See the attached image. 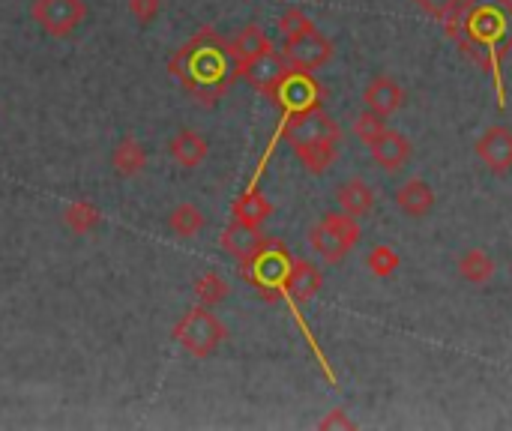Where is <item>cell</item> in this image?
I'll return each instance as SVG.
<instances>
[{
	"label": "cell",
	"mask_w": 512,
	"mask_h": 431,
	"mask_svg": "<svg viewBox=\"0 0 512 431\" xmlns=\"http://www.w3.org/2000/svg\"><path fill=\"white\" fill-rule=\"evenodd\" d=\"M168 69L183 90L204 105H216L237 78V63L231 60L228 42L210 27L177 48L168 60Z\"/></svg>",
	"instance_id": "obj_1"
},
{
	"label": "cell",
	"mask_w": 512,
	"mask_h": 431,
	"mask_svg": "<svg viewBox=\"0 0 512 431\" xmlns=\"http://www.w3.org/2000/svg\"><path fill=\"white\" fill-rule=\"evenodd\" d=\"M447 21L450 36L498 75L501 57L512 51V0H462Z\"/></svg>",
	"instance_id": "obj_2"
},
{
	"label": "cell",
	"mask_w": 512,
	"mask_h": 431,
	"mask_svg": "<svg viewBox=\"0 0 512 431\" xmlns=\"http://www.w3.org/2000/svg\"><path fill=\"white\" fill-rule=\"evenodd\" d=\"M174 339H177V345L186 351V354H192L195 360H207V357H213L219 348H222V342L228 339V330H225V324L213 315V309H207V306H195V309H189L177 324H174V333H171Z\"/></svg>",
	"instance_id": "obj_3"
},
{
	"label": "cell",
	"mask_w": 512,
	"mask_h": 431,
	"mask_svg": "<svg viewBox=\"0 0 512 431\" xmlns=\"http://www.w3.org/2000/svg\"><path fill=\"white\" fill-rule=\"evenodd\" d=\"M291 255L279 240H264V246L243 264V279L252 282L267 300L285 291V279L291 270Z\"/></svg>",
	"instance_id": "obj_4"
},
{
	"label": "cell",
	"mask_w": 512,
	"mask_h": 431,
	"mask_svg": "<svg viewBox=\"0 0 512 431\" xmlns=\"http://www.w3.org/2000/svg\"><path fill=\"white\" fill-rule=\"evenodd\" d=\"M282 54H285L291 69L315 72V69H321V66H327L333 60V42L315 24H309L306 30H300L294 36H285Z\"/></svg>",
	"instance_id": "obj_5"
},
{
	"label": "cell",
	"mask_w": 512,
	"mask_h": 431,
	"mask_svg": "<svg viewBox=\"0 0 512 431\" xmlns=\"http://www.w3.org/2000/svg\"><path fill=\"white\" fill-rule=\"evenodd\" d=\"M87 15L84 0H33L30 6V18L36 21V27L54 39L69 36Z\"/></svg>",
	"instance_id": "obj_6"
},
{
	"label": "cell",
	"mask_w": 512,
	"mask_h": 431,
	"mask_svg": "<svg viewBox=\"0 0 512 431\" xmlns=\"http://www.w3.org/2000/svg\"><path fill=\"white\" fill-rule=\"evenodd\" d=\"M288 72H291V66H288L285 54L276 51V48L258 54L255 60H249L246 66L237 69V75H240L252 90L264 93L267 99H276V93H279L282 81L288 78Z\"/></svg>",
	"instance_id": "obj_7"
},
{
	"label": "cell",
	"mask_w": 512,
	"mask_h": 431,
	"mask_svg": "<svg viewBox=\"0 0 512 431\" xmlns=\"http://www.w3.org/2000/svg\"><path fill=\"white\" fill-rule=\"evenodd\" d=\"M276 102L285 108V117L306 114V111L321 108V87L315 84V78H312L309 72L291 69L288 78L282 81L279 93H276Z\"/></svg>",
	"instance_id": "obj_8"
},
{
	"label": "cell",
	"mask_w": 512,
	"mask_h": 431,
	"mask_svg": "<svg viewBox=\"0 0 512 431\" xmlns=\"http://www.w3.org/2000/svg\"><path fill=\"white\" fill-rule=\"evenodd\" d=\"M477 156L495 174H507L512 168V132L507 126H489L477 141Z\"/></svg>",
	"instance_id": "obj_9"
},
{
	"label": "cell",
	"mask_w": 512,
	"mask_h": 431,
	"mask_svg": "<svg viewBox=\"0 0 512 431\" xmlns=\"http://www.w3.org/2000/svg\"><path fill=\"white\" fill-rule=\"evenodd\" d=\"M264 246V234L258 225H249V222H240L234 219L225 231H222V249L237 258L240 264H246L258 249Z\"/></svg>",
	"instance_id": "obj_10"
},
{
	"label": "cell",
	"mask_w": 512,
	"mask_h": 431,
	"mask_svg": "<svg viewBox=\"0 0 512 431\" xmlns=\"http://www.w3.org/2000/svg\"><path fill=\"white\" fill-rule=\"evenodd\" d=\"M324 288V273L312 261H294L285 279V294L294 303H309L318 291Z\"/></svg>",
	"instance_id": "obj_11"
},
{
	"label": "cell",
	"mask_w": 512,
	"mask_h": 431,
	"mask_svg": "<svg viewBox=\"0 0 512 431\" xmlns=\"http://www.w3.org/2000/svg\"><path fill=\"white\" fill-rule=\"evenodd\" d=\"M372 147V156H375V162L384 168V171H399V168H405V162L411 159V141L402 135V132H396V129H387L378 141H372L369 144Z\"/></svg>",
	"instance_id": "obj_12"
},
{
	"label": "cell",
	"mask_w": 512,
	"mask_h": 431,
	"mask_svg": "<svg viewBox=\"0 0 512 431\" xmlns=\"http://www.w3.org/2000/svg\"><path fill=\"white\" fill-rule=\"evenodd\" d=\"M363 99H366V108H372V111L390 117V114H396V111L405 105V90H402L390 75H378V78L369 81Z\"/></svg>",
	"instance_id": "obj_13"
},
{
	"label": "cell",
	"mask_w": 512,
	"mask_h": 431,
	"mask_svg": "<svg viewBox=\"0 0 512 431\" xmlns=\"http://www.w3.org/2000/svg\"><path fill=\"white\" fill-rule=\"evenodd\" d=\"M168 153L171 159L180 165V168H198L207 153H210V144L201 132L195 129H180L171 141H168Z\"/></svg>",
	"instance_id": "obj_14"
},
{
	"label": "cell",
	"mask_w": 512,
	"mask_h": 431,
	"mask_svg": "<svg viewBox=\"0 0 512 431\" xmlns=\"http://www.w3.org/2000/svg\"><path fill=\"white\" fill-rule=\"evenodd\" d=\"M273 48V42H270V36L258 27V24H246L231 42H228V51H231V60L237 63V69L240 66H246L249 60H255L258 54H264V51H270Z\"/></svg>",
	"instance_id": "obj_15"
},
{
	"label": "cell",
	"mask_w": 512,
	"mask_h": 431,
	"mask_svg": "<svg viewBox=\"0 0 512 431\" xmlns=\"http://www.w3.org/2000/svg\"><path fill=\"white\" fill-rule=\"evenodd\" d=\"M396 204L402 213L414 216V219H423L432 213L435 207V189L426 183V180H408L399 192H396Z\"/></svg>",
	"instance_id": "obj_16"
},
{
	"label": "cell",
	"mask_w": 512,
	"mask_h": 431,
	"mask_svg": "<svg viewBox=\"0 0 512 431\" xmlns=\"http://www.w3.org/2000/svg\"><path fill=\"white\" fill-rule=\"evenodd\" d=\"M111 165H114V171H117L120 177H135V174H141L144 165H147V150H144V144H141L138 138H132V135L120 138V141L114 144V150H111Z\"/></svg>",
	"instance_id": "obj_17"
},
{
	"label": "cell",
	"mask_w": 512,
	"mask_h": 431,
	"mask_svg": "<svg viewBox=\"0 0 512 431\" xmlns=\"http://www.w3.org/2000/svg\"><path fill=\"white\" fill-rule=\"evenodd\" d=\"M294 147V156L312 171V174H324L333 159H336V141L330 138H312V141H297L291 144Z\"/></svg>",
	"instance_id": "obj_18"
},
{
	"label": "cell",
	"mask_w": 512,
	"mask_h": 431,
	"mask_svg": "<svg viewBox=\"0 0 512 431\" xmlns=\"http://www.w3.org/2000/svg\"><path fill=\"white\" fill-rule=\"evenodd\" d=\"M309 243H312V249L324 258V261H330V264H339L348 252H351V246L333 231V228H327L324 222H318V225H312V231H309Z\"/></svg>",
	"instance_id": "obj_19"
},
{
	"label": "cell",
	"mask_w": 512,
	"mask_h": 431,
	"mask_svg": "<svg viewBox=\"0 0 512 431\" xmlns=\"http://www.w3.org/2000/svg\"><path fill=\"white\" fill-rule=\"evenodd\" d=\"M336 201H339V210H345L351 216H366L375 207V192L363 180H351V183L339 186Z\"/></svg>",
	"instance_id": "obj_20"
},
{
	"label": "cell",
	"mask_w": 512,
	"mask_h": 431,
	"mask_svg": "<svg viewBox=\"0 0 512 431\" xmlns=\"http://www.w3.org/2000/svg\"><path fill=\"white\" fill-rule=\"evenodd\" d=\"M273 216V204L258 192V189H246L237 201H234V219L249 222V225H264Z\"/></svg>",
	"instance_id": "obj_21"
},
{
	"label": "cell",
	"mask_w": 512,
	"mask_h": 431,
	"mask_svg": "<svg viewBox=\"0 0 512 431\" xmlns=\"http://www.w3.org/2000/svg\"><path fill=\"white\" fill-rule=\"evenodd\" d=\"M99 222H102V213H99V207L90 204V201H72V204L63 210V225H66L72 234H78V237L96 231Z\"/></svg>",
	"instance_id": "obj_22"
},
{
	"label": "cell",
	"mask_w": 512,
	"mask_h": 431,
	"mask_svg": "<svg viewBox=\"0 0 512 431\" xmlns=\"http://www.w3.org/2000/svg\"><path fill=\"white\" fill-rule=\"evenodd\" d=\"M459 276L471 285H486L495 276V261L483 249H468L459 258Z\"/></svg>",
	"instance_id": "obj_23"
},
{
	"label": "cell",
	"mask_w": 512,
	"mask_h": 431,
	"mask_svg": "<svg viewBox=\"0 0 512 431\" xmlns=\"http://www.w3.org/2000/svg\"><path fill=\"white\" fill-rule=\"evenodd\" d=\"M228 294H231V288H228V282H225L216 270H207V273L198 276V282H195V300H198L201 306H207V309H216L219 303H225Z\"/></svg>",
	"instance_id": "obj_24"
},
{
	"label": "cell",
	"mask_w": 512,
	"mask_h": 431,
	"mask_svg": "<svg viewBox=\"0 0 512 431\" xmlns=\"http://www.w3.org/2000/svg\"><path fill=\"white\" fill-rule=\"evenodd\" d=\"M204 213L195 207V204H177L174 210H171V216H168V228L177 234V237H195V234H201V228H204Z\"/></svg>",
	"instance_id": "obj_25"
},
{
	"label": "cell",
	"mask_w": 512,
	"mask_h": 431,
	"mask_svg": "<svg viewBox=\"0 0 512 431\" xmlns=\"http://www.w3.org/2000/svg\"><path fill=\"white\" fill-rule=\"evenodd\" d=\"M354 132H357V138H360L363 144H372V141H378V138L387 132V117L378 114V111H372V108H366V111L357 117Z\"/></svg>",
	"instance_id": "obj_26"
},
{
	"label": "cell",
	"mask_w": 512,
	"mask_h": 431,
	"mask_svg": "<svg viewBox=\"0 0 512 431\" xmlns=\"http://www.w3.org/2000/svg\"><path fill=\"white\" fill-rule=\"evenodd\" d=\"M327 228H333L351 249L360 243V225H357V219L351 216V213H345V210H339V213H324V219H321Z\"/></svg>",
	"instance_id": "obj_27"
},
{
	"label": "cell",
	"mask_w": 512,
	"mask_h": 431,
	"mask_svg": "<svg viewBox=\"0 0 512 431\" xmlns=\"http://www.w3.org/2000/svg\"><path fill=\"white\" fill-rule=\"evenodd\" d=\"M366 267H369V273L372 276H378V279H390L393 273H396V267H399V255L390 249V246H375L372 252H369V258H366Z\"/></svg>",
	"instance_id": "obj_28"
},
{
	"label": "cell",
	"mask_w": 512,
	"mask_h": 431,
	"mask_svg": "<svg viewBox=\"0 0 512 431\" xmlns=\"http://www.w3.org/2000/svg\"><path fill=\"white\" fill-rule=\"evenodd\" d=\"M312 21H309V15L303 12V9H297V6H291L282 18H279V30L285 33V36H294V33H300V30H306Z\"/></svg>",
	"instance_id": "obj_29"
},
{
	"label": "cell",
	"mask_w": 512,
	"mask_h": 431,
	"mask_svg": "<svg viewBox=\"0 0 512 431\" xmlns=\"http://www.w3.org/2000/svg\"><path fill=\"white\" fill-rule=\"evenodd\" d=\"M414 3H417L426 15H432V18H438V21H441V18L447 21V18L462 6V0H414Z\"/></svg>",
	"instance_id": "obj_30"
},
{
	"label": "cell",
	"mask_w": 512,
	"mask_h": 431,
	"mask_svg": "<svg viewBox=\"0 0 512 431\" xmlns=\"http://www.w3.org/2000/svg\"><path fill=\"white\" fill-rule=\"evenodd\" d=\"M159 9H162V0H129V12L135 15V21H138V24H150V21H156Z\"/></svg>",
	"instance_id": "obj_31"
},
{
	"label": "cell",
	"mask_w": 512,
	"mask_h": 431,
	"mask_svg": "<svg viewBox=\"0 0 512 431\" xmlns=\"http://www.w3.org/2000/svg\"><path fill=\"white\" fill-rule=\"evenodd\" d=\"M321 429H354V420L342 408H336L327 420H321Z\"/></svg>",
	"instance_id": "obj_32"
}]
</instances>
